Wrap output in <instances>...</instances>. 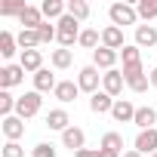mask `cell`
Returning <instances> with one entry per match:
<instances>
[{
    "mask_svg": "<svg viewBox=\"0 0 157 157\" xmlns=\"http://www.w3.org/2000/svg\"><path fill=\"white\" fill-rule=\"evenodd\" d=\"M77 43H80L83 49H99L102 46V31H96V28H83V34H80V40H77Z\"/></svg>",
    "mask_w": 157,
    "mask_h": 157,
    "instance_id": "cb8c5ba5",
    "label": "cell"
},
{
    "mask_svg": "<svg viewBox=\"0 0 157 157\" xmlns=\"http://www.w3.org/2000/svg\"><path fill=\"white\" fill-rule=\"evenodd\" d=\"M136 111H139V108H136L129 99H117L114 108H111V117H114L117 123H132V120H136Z\"/></svg>",
    "mask_w": 157,
    "mask_h": 157,
    "instance_id": "9c48e42d",
    "label": "cell"
},
{
    "mask_svg": "<svg viewBox=\"0 0 157 157\" xmlns=\"http://www.w3.org/2000/svg\"><path fill=\"white\" fill-rule=\"evenodd\" d=\"M3 157H25V148L19 142H6L3 145Z\"/></svg>",
    "mask_w": 157,
    "mask_h": 157,
    "instance_id": "d590c367",
    "label": "cell"
},
{
    "mask_svg": "<svg viewBox=\"0 0 157 157\" xmlns=\"http://www.w3.org/2000/svg\"><path fill=\"white\" fill-rule=\"evenodd\" d=\"M126 86H129L132 93H145V90L151 86V77H148V74H142V77H136V80H126Z\"/></svg>",
    "mask_w": 157,
    "mask_h": 157,
    "instance_id": "1f68e13d",
    "label": "cell"
},
{
    "mask_svg": "<svg viewBox=\"0 0 157 157\" xmlns=\"http://www.w3.org/2000/svg\"><path fill=\"white\" fill-rule=\"evenodd\" d=\"M19 65L25 68V74H37V71L43 68V52H40V49H25L22 59H19Z\"/></svg>",
    "mask_w": 157,
    "mask_h": 157,
    "instance_id": "9a60e30c",
    "label": "cell"
},
{
    "mask_svg": "<svg viewBox=\"0 0 157 157\" xmlns=\"http://www.w3.org/2000/svg\"><path fill=\"white\" fill-rule=\"evenodd\" d=\"M16 40H19V49L25 52V49H37L40 46V34L37 31H31V28H22L19 34H16Z\"/></svg>",
    "mask_w": 157,
    "mask_h": 157,
    "instance_id": "7402d4cb",
    "label": "cell"
},
{
    "mask_svg": "<svg viewBox=\"0 0 157 157\" xmlns=\"http://www.w3.org/2000/svg\"><path fill=\"white\" fill-rule=\"evenodd\" d=\"M43 22H46V19H43V10H40V6H25V13L19 16V25H22V28H31V31H37Z\"/></svg>",
    "mask_w": 157,
    "mask_h": 157,
    "instance_id": "5bb4252c",
    "label": "cell"
},
{
    "mask_svg": "<svg viewBox=\"0 0 157 157\" xmlns=\"http://www.w3.org/2000/svg\"><path fill=\"white\" fill-rule=\"evenodd\" d=\"M0 129H3V136H6V142H19L22 136H25V120L22 117H3V123H0Z\"/></svg>",
    "mask_w": 157,
    "mask_h": 157,
    "instance_id": "30bf717a",
    "label": "cell"
},
{
    "mask_svg": "<svg viewBox=\"0 0 157 157\" xmlns=\"http://www.w3.org/2000/svg\"><path fill=\"white\" fill-rule=\"evenodd\" d=\"M56 86H59V80H56V74L49 71V68H40L37 74H34V90L43 96V93H56Z\"/></svg>",
    "mask_w": 157,
    "mask_h": 157,
    "instance_id": "4fadbf2b",
    "label": "cell"
},
{
    "mask_svg": "<svg viewBox=\"0 0 157 157\" xmlns=\"http://www.w3.org/2000/svg\"><path fill=\"white\" fill-rule=\"evenodd\" d=\"M31 157H56V148H52L49 142H40V145L31 148Z\"/></svg>",
    "mask_w": 157,
    "mask_h": 157,
    "instance_id": "d6a6232c",
    "label": "cell"
},
{
    "mask_svg": "<svg viewBox=\"0 0 157 157\" xmlns=\"http://www.w3.org/2000/svg\"><path fill=\"white\" fill-rule=\"evenodd\" d=\"M136 151L139 154H157V126L154 129H139V136H136Z\"/></svg>",
    "mask_w": 157,
    "mask_h": 157,
    "instance_id": "52a82bcc",
    "label": "cell"
},
{
    "mask_svg": "<svg viewBox=\"0 0 157 157\" xmlns=\"http://www.w3.org/2000/svg\"><path fill=\"white\" fill-rule=\"evenodd\" d=\"M120 157H145V154H139V151H136V148H129V151H123V154H120Z\"/></svg>",
    "mask_w": 157,
    "mask_h": 157,
    "instance_id": "f35d334b",
    "label": "cell"
},
{
    "mask_svg": "<svg viewBox=\"0 0 157 157\" xmlns=\"http://www.w3.org/2000/svg\"><path fill=\"white\" fill-rule=\"evenodd\" d=\"M62 145L71 148L74 154H77V151H83V148H86V132H83L80 126H68V129L62 132Z\"/></svg>",
    "mask_w": 157,
    "mask_h": 157,
    "instance_id": "ba28073f",
    "label": "cell"
},
{
    "mask_svg": "<svg viewBox=\"0 0 157 157\" xmlns=\"http://www.w3.org/2000/svg\"><path fill=\"white\" fill-rule=\"evenodd\" d=\"M49 62H52V68H59V71L71 68V49H52Z\"/></svg>",
    "mask_w": 157,
    "mask_h": 157,
    "instance_id": "83f0119b",
    "label": "cell"
},
{
    "mask_svg": "<svg viewBox=\"0 0 157 157\" xmlns=\"http://www.w3.org/2000/svg\"><path fill=\"white\" fill-rule=\"evenodd\" d=\"M46 126H49V129H59V132H65V129L71 126V114H68L65 108H52V111L46 114Z\"/></svg>",
    "mask_w": 157,
    "mask_h": 157,
    "instance_id": "ac0fdd59",
    "label": "cell"
},
{
    "mask_svg": "<svg viewBox=\"0 0 157 157\" xmlns=\"http://www.w3.org/2000/svg\"><path fill=\"white\" fill-rule=\"evenodd\" d=\"M120 59H123V65H139V62H142V49H139L136 43H126V46L120 49Z\"/></svg>",
    "mask_w": 157,
    "mask_h": 157,
    "instance_id": "f1b7e54d",
    "label": "cell"
},
{
    "mask_svg": "<svg viewBox=\"0 0 157 157\" xmlns=\"http://www.w3.org/2000/svg\"><path fill=\"white\" fill-rule=\"evenodd\" d=\"M56 28H59V37H56V40L62 43V49H71L77 40H80V34H83V31H80V22H77L74 16H68V13L56 22Z\"/></svg>",
    "mask_w": 157,
    "mask_h": 157,
    "instance_id": "6da1fadb",
    "label": "cell"
},
{
    "mask_svg": "<svg viewBox=\"0 0 157 157\" xmlns=\"http://www.w3.org/2000/svg\"><path fill=\"white\" fill-rule=\"evenodd\" d=\"M28 3H3L0 6V16H22Z\"/></svg>",
    "mask_w": 157,
    "mask_h": 157,
    "instance_id": "e575fe53",
    "label": "cell"
},
{
    "mask_svg": "<svg viewBox=\"0 0 157 157\" xmlns=\"http://www.w3.org/2000/svg\"><path fill=\"white\" fill-rule=\"evenodd\" d=\"M142 74H145L142 62L139 65H123V80H136V77H142Z\"/></svg>",
    "mask_w": 157,
    "mask_h": 157,
    "instance_id": "836d02e7",
    "label": "cell"
},
{
    "mask_svg": "<svg viewBox=\"0 0 157 157\" xmlns=\"http://www.w3.org/2000/svg\"><path fill=\"white\" fill-rule=\"evenodd\" d=\"M99 157H120L117 151H108V148H99Z\"/></svg>",
    "mask_w": 157,
    "mask_h": 157,
    "instance_id": "74e56055",
    "label": "cell"
},
{
    "mask_svg": "<svg viewBox=\"0 0 157 157\" xmlns=\"http://www.w3.org/2000/svg\"><path fill=\"white\" fill-rule=\"evenodd\" d=\"M25 80V68L22 65H3L0 68V90H13Z\"/></svg>",
    "mask_w": 157,
    "mask_h": 157,
    "instance_id": "5b68a950",
    "label": "cell"
},
{
    "mask_svg": "<svg viewBox=\"0 0 157 157\" xmlns=\"http://www.w3.org/2000/svg\"><path fill=\"white\" fill-rule=\"evenodd\" d=\"M154 43H157V28L154 25H139L136 28V46L139 49H145V46L151 49Z\"/></svg>",
    "mask_w": 157,
    "mask_h": 157,
    "instance_id": "d6986e66",
    "label": "cell"
},
{
    "mask_svg": "<svg viewBox=\"0 0 157 157\" xmlns=\"http://www.w3.org/2000/svg\"><path fill=\"white\" fill-rule=\"evenodd\" d=\"M102 46H108V49H123L126 43H123V28H117V25H105L102 28Z\"/></svg>",
    "mask_w": 157,
    "mask_h": 157,
    "instance_id": "8fae6325",
    "label": "cell"
},
{
    "mask_svg": "<svg viewBox=\"0 0 157 157\" xmlns=\"http://www.w3.org/2000/svg\"><path fill=\"white\" fill-rule=\"evenodd\" d=\"M37 34H40V43H52V40L59 37V28H56V25H49V22H43V25L37 28Z\"/></svg>",
    "mask_w": 157,
    "mask_h": 157,
    "instance_id": "4dcf8cb0",
    "label": "cell"
},
{
    "mask_svg": "<svg viewBox=\"0 0 157 157\" xmlns=\"http://www.w3.org/2000/svg\"><path fill=\"white\" fill-rule=\"evenodd\" d=\"M16 102L19 99H13L10 90H0V114H3V117H13L16 114Z\"/></svg>",
    "mask_w": 157,
    "mask_h": 157,
    "instance_id": "f546056e",
    "label": "cell"
},
{
    "mask_svg": "<svg viewBox=\"0 0 157 157\" xmlns=\"http://www.w3.org/2000/svg\"><path fill=\"white\" fill-rule=\"evenodd\" d=\"M40 105H43L40 93H37V90H31V93L19 96V102H16V117L31 120V117H37V114H40Z\"/></svg>",
    "mask_w": 157,
    "mask_h": 157,
    "instance_id": "3957f363",
    "label": "cell"
},
{
    "mask_svg": "<svg viewBox=\"0 0 157 157\" xmlns=\"http://www.w3.org/2000/svg\"><path fill=\"white\" fill-rule=\"evenodd\" d=\"M136 10H139V19L151 22V19H157V0H139Z\"/></svg>",
    "mask_w": 157,
    "mask_h": 157,
    "instance_id": "4316f807",
    "label": "cell"
},
{
    "mask_svg": "<svg viewBox=\"0 0 157 157\" xmlns=\"http://www.w3.org/2000/svg\"><path fill=\"white\" fill-rule=\"evenodd\" d=\"M148 77H151V86H157V68H151V71H148Z\"/></svg>",
    "mask_w": 157,
    "mask_h": 157,
    "instance_id": "ab89813d",
    "label": "cell"
},
{
    "mask_svg": "<svg viewBox=\"0 0 157 157\" xmlns=\"http://www.w3.org/2000/svg\"><path fill=\"white\" fill-rule=\"evenodd\" d=\"M151 157H157V154H151Z\"/></svg>",
    "mask_w": 157,
    "mask_h": 157,
    "instance_id": "60d3db41",
    "label": "cell"
},
{
    "mask_svg": "<svg viewBox=\"0 0 157 157\" xmlns=\"http://www.w3.org/2000/svg\"><path fill=\"white\" fill-rule=\"evenodd\" d=\"M74 157H99V151H90V148H83V151H77Z\"/></svg>",
    "mask_w": 157,
    "mask_h": 157,
    "instance_id": "8d00e7d4",
    "label": "cell"
},
{
    "mask_svg": "<svg viewBox=\"0 0 157 157\" xmlns=\"http://www.w3.org/2000/svg\"><path fill=\"white\" fill-rule=\"evenodd\" d=\"M68 16H74L77 22H86L90 19V3L86 0H71L68 3Z\"/></svg>",
    "mask_w": 157,
    "mask_h": 157,
    "instance_id": "d4e9b609",
    "label": "cell"
},
{
    "mask_svg": "<svg viewBox=\"0 0 157 157\" xmlns=\"http://www.w3.org/2000/svg\"><path fill=\"white\" fill-rule=\"evenodd\" d=\"M108 19H111V25H117V28L136 25V22H139V10L129 6V3H111V6H108ZM136 28H139V25H136Z\"/></svg>",
    "mask_w": 157,
    "mask_h": 157,
    "instance_id": "7a4b0ae2",
    "label": "cell"
},
{
    "mask_svg": "<svg viewBox=\"0 0 157 157\" xmlns=\"http://www.w3.org/2000/svg\"><path fill=\"white\" fill-rule=\"evenodd\" d=\"M99 148H108V151H117V154H123V136H120V132H105Z\"/></svg>",
    "mask_w": 157,
    "mask_h": 157,
    "instance_id": "484cf974",
    "label": "cell"
},
{
    "mask_svg": "<svg viewBox=\"0 0 157 157\" xmlns=\"http://www.w3.org/2000/svg\"><path fill=\"white\" fill-rule=\"evenodd\" d=\"M40 10H43V19H56V22H59V19L68 13V3H62V0H43Z\"/></svg>",
    "mask_w": 157,
    "mask_h": 157,
    "instance_id": "44dd1931",
    "label": "cell"
},
{
    "mask_svg": "<svg viewBox=\"0 0 157 157\" xmlns=\"http://www.w3.org/2000/svg\"><path fill=\"white\" fill-rule=\"evenodd\" d=\"M99 83H102V74H99L96 65H86V68L77 71V86H80V93L96 96V93H99Z\"/></svg>",
    "mask_w": 157,
    "mask_h": 157,
    "instance_id": "277c9868",
    "label": "cell"
},
{
    "mask_svg": "<svg viewBox=\"0 0 157 157\" xmlns=\"http://www.w3.org/2000/svg\"><path fill=\"white\" fill-rule=\"evenodd\" d=\"M77 93H80V86H77V80H59V86H56V99L62 102V105H68V102H74L77 99Z\"/></svg>",
    "mask_w": 157,
    "mask_h": 157,
    "instance_id": "e0dca14e",
    "label": "cell"
},
{
    "mask_svg": "<svg viewBox=\"0 0 157 157\" xmlns=\"http://www.w3.org/2000/svg\"><path fill=\"white\" fill-rule=\"evenodd\" d=\"M16 49H19L16 34H13V31H0V56H3V59H13Z\"/></svg>",
    "mask_w": 157,
    "mask_h": 157,
    "instance_id": "603a6c76",
    "label": "cell"
},
{
    "mask_svg": "<svg viewBox=\"0 0 157 157\" xmlns=\"http://www.w3.org/2000/svg\"><path fill=\"white\" fill-rule=\"evenodd\" d=\"M139 129H154V123H157V111L154 108H148V105H142L139 111H136V120H132Z\"/></svg>",
    "mask_w": 157,
    "mask_h": 157,
    "instance_id": "ffe728a7",
    "label": "cell"
},
{
    "mask_svg": "<svg viewBox=\"0 0 157 157\" xmlns=\"http://www.w3.org/2000/svg\"><path fill=\"white\" fill-rule=\"evenodd\" d=\"M117 49H108V46H99L96 52H93V65L96 68H102V71H114V65H117Z\"/></svg>",
    "mask_w": 157,
    "mask_h": 157,
    "instance_id": "7c38bea8",
    "label": "cell"
},
{
    "mask_svg": "<svg viewBox=\"0 0 157 157\" xmlns=\"http://www.w3.org/2000/svg\"><path fill=\"white\" fill-rule=\"evenodd\" d=\"M123 83H126V80H123V71H117V68L102 74V90H105L111 99H117V96L123 93Z\"/></svg>",
    "mask_w": 157,
    "mask_h": 157,
    "instance_id": "8992f818",
    "label": "cell"
},
{
    "mask_svg": "<svg viewBox=\"0 0 157 157\" xmlns=\"http://www.w3.org/2000/svg\"><path fill=\"white\" fill-rule=\"evenodd\" d=\"M114 102H117V99H111L105 90H99L96 96H90V111H93V114H111Z\"/></svg>",
    "mask_w": 157,
    "mask_h": 157,
    "instance_id": "2e32d148",
    "label": "cell"
}]
</instances>
